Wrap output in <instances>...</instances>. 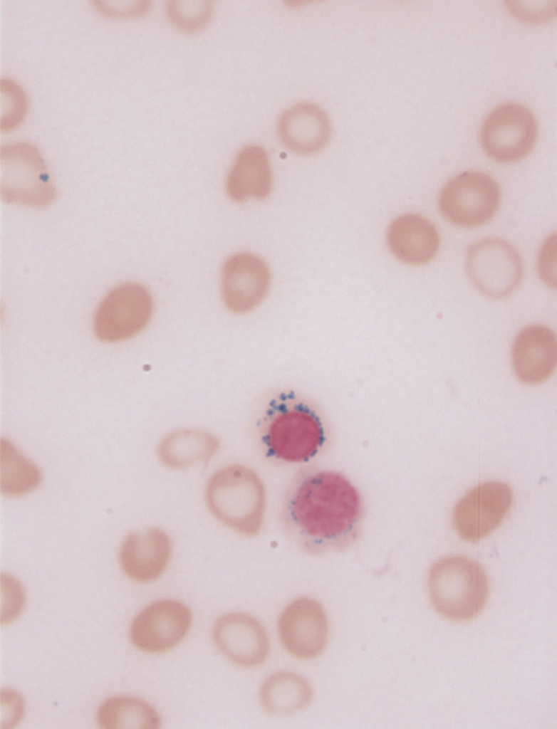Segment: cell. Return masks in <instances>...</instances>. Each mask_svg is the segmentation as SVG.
Masks as SVG:
<instances>
[{
    "label": "cell",
    "mask_w": 557,
    "mask_h": 729,
    "mask_svg": "<svg viewBox=\"0 0 557 729\" xmlns=\"http://www.w3.org/2000/svg\"><path fill=\"white\" fill-rule=\"evenodd\" d=\"M360 495L343 475L333 471L311 474L291 492L287 515L306 546L326 550L345 545L358 526Z\"/></svg>",
    "instance_id": "1"
},
{
    "label": "cell",
    "mask_w": 557,
    "mask_h": 729,
    "mask_svg": "<svg viewBox=\"0 0 557 729\" xmlns=\"http://www.w3.org/2000/svg\"><path fill=\"white\" fill-rule=\"evenodd\" d=\"M204 498L212 515L241 535L261 530L266 508L264 486L251 468L241 464L220 468L207 481Z\"/></svg>",
    "instance_id": "2"
},
{
    "label": "cell",
    "mask_w": 557,
    "mask_h": 729,
    "mask_svg": "<svg viewBox=\"0 0 557 729\" xmlns=\"http://www.w3.org/2000/svg\"><path fill=\"white\" fill-rule=\"evenodd\" d=\"M427 591L432 607L441 616L452 622H467L478 617L487 604L489 578L474 560L448 555L430 567Z\"/></svg>",
    "instance_id": "3"
},
{
    "label": "cell",
    "mask_w": 557,
    "mask_h": 729,
    "mask_svg": "<svg viewBox=\"0 0 557 729\" xmlns=\"http://www.w3.org/2000/svg\"><path fill=\"white\" fill-rule=\"evenodd\" d=\"M273 409L264 440L269 453L289 462L306 461L316 454L325 441L319 416L293 396L283 398Z\"/></svg>",
    "instance_id": "4"
},
{
    "label": "cell",
    "mask_w": 557,
    "mask_h": 729,
    "mask_svg": "<svg viewBox=\"0 0 557 729\" xmlns=\"http://www.w3.org/2000/svg\"><path fill=\"white\" fill-rule=\"evenodd\" d=\"M1 196L6 201L45 206L55 198L38 149L27 142L2 145L0 149Z\"/></svg>",
    "instance_id": "5"
},
{
    "label": "cell",
    "mask_w": 557,
    "mask_h": 729,
    "mask_svg": "<svg viewBox=\"0 0 557 729\" xmlns=\"http://www.w3.org/2000/svg\"><path fill=\"white\" fill-rule=\"evenodd\" d=\"M466 270L474 287L494 299L511 295L522 283L524 266L517 248L498 237H487L469 246Z\"/></svg>",
    "instance_id": "6"
},
{
    "label": "cell",
    "mask_w": 557,
    "mask_h": 729,
    "mask_svg": "<svg viewBox=\"0 0 557 729\" xmlns=\"http://www.w3.org/2000/svg\"><path fill=\"white\" fill-rule=\"evenodd\" d=\"M538 123L533 112L519 103H505L494 108L483 120L479 142L494 160L512 163L526 158L534 149Z\"/></svg>",
    "instance_id": "7"
},
{
    "label": "cell",
    "mask_w": 557,
    "mask_h": 729,
    "mask_svg": "<svg viewBox=\"0 0 557 729\" xmlns=\"http://www.w3.org/2000/svg\"><path fill=\"white\" fill-rule=\"evenodd\" d=\"M501 202L496 181L480 171H468L448 180L439 195V208L453 224L475 228L488 223Z\"/></svg>",
    "instance_id": "8"
},
{
    "label": "cell",
    "mask_w": 557,
    "mask_h": 729,
    "mask_svg": "<svg viewBox=\"0 0 557 729\" xmlns=\"http://www.w3.org/2000/svg\"><path fill=\"white\" fill-rule=\"evenodd\" d=\"M154 310L151 293L137 283H125L110 290L98 305L93 331L101 341L113 342L131 338L150 322Z\"/></svg>",
    "instance_id": "9"
},
{
    "label": "cell",
    "mask_w": 557,
    "mask_h": 729,
    "mask_svg": "<svg viewBox=\"0 0 557 729\" xmlns=\"http://www.w3.org/2000/svg\"><path fill=\"white\" fill-rule=\"evenodd\" d=\"M512 502V490L506 483H481L468 491L455 504L452 514V526L465 541L482 540L499 526Z\"/></svg>",
    "instance_id": "10"
},
{
    "label": "cell",
    "mask_w": 557,
    "mask_h": 729,
    "mask_svg": "<svg viewBox=\"0 0 557 729\" xmlns=\"http://www.w3.org/2000/svg\"><path fill=\"white\" fill-rule=\"evenodd\" d=\"M270 283L269 268L262 258L249 252L234 253L222 268V303L231 313H249L263 303Z\"/></svg>",
    "instance_id": "11"
},
{
    "label": "cell",
    "mask_w": 557,
    "mask_h": 729,
    "mask_svg": "<svg viewBox=\"0 0 557 729\" xmlns=\"http://www.w3.org/2000/svg\"><path fill=\"white\" fill-rule=\"evenodd\" d=\"M192 619L189 609L183 603L174 599L157 601L133 619L130 628V641L142 651H167L184 638Z\"/></svg>",
    "instance_id": "12"
},
{
    "label": "cell",
    "mask_w": 557,
    "mask_h": 729,
    "mask_svg": "<svg viewBox=\"0 0 557 729\" xmlns=\"http://www.w3.org/2000/svg\"><path fill=\"white\" fill-rule=\"evenodd\" d=\"M279 638L293 656L312 659L324 650L328 637V623L322 606L308 597L291 602L283 611L278 622Z\"/></svg>",
    "instance_id": "13"
},
{
    "label": "cell",
    "mask_w": 557,
    "mask_h": 729,
    "mask_svg": "<svg viewBox=\"0 0 557 729\" xmlns=\"http://www.w3.org/2000/svg\"><path fill=\"white\" fill-rule=\"evenodd\" d=\"M212 639L222 654L241 667H256L269 655V641L265 629L255 618L244 613L219 617L213 626Z\"/></svg>",
    "instance_id": "14"
},
{
    "label": "cell",
    "mask_w": 557,
    "mask_h": 729,
    "mask_svg": "<svg viewBox=\"0 0 557 729\" xmlns=\"http://www.w3.org/2000/svg\"><path fill=\"white\" fill-rule=\"evenodd\" d=\"M511 362L514 374L521 382L531 385L544 382L556 367V334L544 325L526 326L514 340Z\"/></svg>",
    "instance_id": "15"
},
{
    "label": "cell",
    "mask_w": 557,
    "mask_h": 729,
    "mask_svg": "<svg viewBox=\"0 0 557 729\" xmlns=\"http://www.w3.org/2000/svg\"><path fill=\"white\" fill-rule=\"evenodd\" d=\"M172 553V543L168 535L159 528H151L125 537L120 549L119 562L130 579L147 583L162 575Z\"/></svg>",
    "instance_id": "16"
},
{
    "label": "cell",
    "mask_w": 557,
    "mask_h": 729,
    "mask_svg": "<svg viewBox=\"0 0 557 729\" xmlns=\"http://www.w3.org/2000/svg\"><path fill=\"white\" fill-rule=\"evenodd\" d=\"M278 135L291 151L311 154L328 142L330 123L327 114L317 105L303 102L284 110L277 122Z\"/></svg>",
    "instance_id": "17"
},
{
    "label": "cell",
    "mask_w": 557,
    "mask_h": 729,
    "mask_svg": "<svg viewBox=\"0 0 557 729\" xmlns=\"http://www.w3.org/2000/svg\"><path fill=\"white\" fill-rule=\"evenodd\" d=\"M390 251L402 263L420 266L437 256L440 236L437 227L427 218L408 213L390 224L386 236Z\"/></svg>",
    "instance_id": "18"
},
{
    "label": "cell",
    "mask_w": 557,
    "mask_h": 729,
    "mask_svg": "<svg viewBox=\"0 0 557 729\" xmlns=\"http://www.w3.org/2000/svg\"><path fill=\"white\" fill-rule=\"evenodd\" d=\"M272 174L266 151L258 145L243 147L236 154L228 172L225 189L234 201L262 200L272 188Z\"/></svg>",
    "instance_id": "19"
},
{
    "label": "cell",
    "mask_w": 557,
    "mask_h": 729,
    "mask_svg": "<svg viewBox=\"0 0 557 729\" xmlns=\"http://www.w3.org/2000/svg\"><path fill=\"white\" fill-rule=\"evenodd\" d=\"M219 447V441L213 434L202 429L181 428L163 437L157 453L163 465L179 470L210 459Z\"/></svg>",
    "instance_id": "20"
},
{
    "label": "cell",
    "mask_w": 557,
    "mask_h": 729,
    "mask_svg": "<svg viewBox=\"0 0 557 729\" xmlns=\"http://www.w3.org/2000/svg\"><path fill=\"white\" fill-rule=\"evenodd\" d=\"M313 690L301 676L283 671L270 675L261 684L259 699L264 710L273 715H286L306 708Z\"/></svg>",
    "instance_id": "21"
},
{
    "label": "cell",
    "mask_w": 557,
    "mask_h": 729,
    "mask_svg": "<svg viewBox=\"0 0 557 729\" xmlns=\"http://www.w3.org/2000/svg\"><path fill=\"white\" fill-rule=\"evenodd\" d=\"M96 720L101 728H160V718L147 702L119 696L108 698L98 707Z\"/></svg>",
    "instance_id": "22"
},
{
    "label": "cell",
    "mask_w": 557,
    "mask_h": 729,
    "mask_svg": "<svg viewBox=\"0 0 557 729\" xmlns=\"http://www.w3.org/2000/svg\"><path fill=\"white\" fill-rule=\"evenodd\" d=\"M42 481L39 468L9 441H0V491L8 496L31 492Z\"/></svg>",
    "instance_id": "23"
},
{
    "label": "cell",
    "mask_w": 557,
    "mask_h": 729,
    "mask_svg": "<svg viewBox=\"0 0 557 729\" xmlns=\"http://www.w3.org/2000/svg\"><path fill=\"white\" fill-rule=\"evenodd\" d=\"M0 90V130L7 132L24 122L28 113V100L24 88L9 78H1Z\"/></svg>",
    "instance_id": "24"
},
{
    "label": "cell",
    "mask_w": 557,
    "mask_h": 729,
    "mask_svg": "<svg viewBox=\"0 0 557 729\" xmlns=\"http://www.w3.org/2000/svg\"><path fill=\"white\" fill-rule=\"evenodd\" d=\"M210 1H170L166 4L169 21L184 31L192 32L202 28L212 14Z\"/></svg>",
    "instance_id": "25"
},
{
    "label": "cell",
    "mask_w": 557,
    "mask_h": 729,
    "mask_svg": "<svg viewBox=\"0 0 557 729\" xmlns=\"http://www.w3.org/2000/svg\"><path fill=\"white\" fill-rule=\"evenodd\" d=\"M92 6L100 15L111 19H135L150 8L148 1H92Z\"/></svg>",
    "instance_id": "26"
},
{
    "label": "cell",
    "mask_w": 557,
    "mask_h": 729,
    "mask_svg": "<svg viewBox=\"0 0 557 729\" xmlns=\"http://www.w3.org/2000/svg\"><path fill=\"white\" fill-rule=\"evenodd\" d=\"M556 238L553 241V238L551 236L544 247L542 248L538 258V272L543 282L552 288H556V276L552 274V271H556L553 268V266H556V263H553V261H556Z\"/></svg>",
    "instance_id": "27"
}]
</instances>
